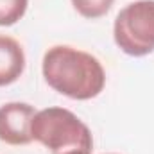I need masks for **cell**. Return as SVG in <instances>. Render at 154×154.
Wrapping results in <instances>:
<instances>
[{"instance_id":"cell-1","label":"cell","mask_w":154,"mask_h":154,"mask_svg":"<svg viewBox=\"0 0 154 154\" xmlns=\"http://www.w3.org/2000/svg\"><path fill=\"white\" fill-rule=\"evenodd\" d=\"M41 74L45 82L72 100H90L102 93L106 70L86 50L70 45H54L43 54Z\"/></svg>"},{"instance_id":"cell-2","label":"cell","mask_w":154,"mask_h":154,"mask_svg":"<svg viewBox=\"0 0 154 154\" xmlns=\"http://www.w3.org/2000/svg\"><path fill=\"white\" fill-rule=\"evenodd\" d=\"M31 134L52 154H91L93 151L90 127L66 108L50 106L36 111Z\"/></svg>"},{"instance_id":"cell-3","label":"cell","mask_w":154,"mask_h":154,"mask_svg":"<svg viewBox=\"0 0 154 154\" xmlns=\"http://www.w3.org/2000/svg\"><path fill=\"white\" fill-rule=\"evenodd\" d=\"M116 47L131 56L143 57L154 52V0H136L120 9L113 23Z\"/></svg>"},{"instance_id":"cell-4","label":"cell","mask_w":154,"mask_h":154,"mask_svg":"<svg viewBox=\"0 0 154 154\" xmlns=\"http://www.w3.org/2000/svg\"><path fill=\"white\" fill-rule=\"evenodd\" d=\"M36 115L27 102H5L0 106V142L7 145H29L32 142L31 124Z\"/></svg>"},{"instance_id":"cell-5","label":"cell","mask_w":154,"mask_h":154,"mask_svg":"<svg viewBox=\"0 0 154 154\" xmlns=\"http://www.w3.org/2000/svg\"><path fill=\"white\" fill-rule=\"evenodd\" d=\"M25 70V52L20 41L0 34V88L16 82Z\"/></svg>"},{"instance_id":"cell-6","label":"cell","mask_w":154,"mask_h":154,"mask_svg":"<svg viewBox=\"0 0 154 154\" xmlns=\"http://www.w3.org/2000/svg\"><path fill=\"white\" fill-rule=\"evenodd\" d=\"M29 7V0H0V27L18 23Z\"/></svg>"},{"instance_id":"cell-7","label":"cell","mask_w":154,"mask_h":154,"mask_svg":"<svg viewBox=\"0 0 154 154\" xmlns=\"http://www.w3.org/2000/svg\"><path fill=\"white\" fill-rule=\"evenodd\" d=\"M115 0H72V5L82 18L97 20L109 13Z\"/></svg>"}]
</instances>
